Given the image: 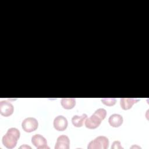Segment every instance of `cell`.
Segmentation results:
<instances>
[{"label": "cell", "mask_w": 149, "mask_h": 149, "mask_svg": "<svg viewBox=\"0 0 149 149\" xmlns=\"http://www.w3.org/2000/svg\"><path fill=\"white\" fill-rule=\"evenodd\" d=\"M107 115V111L104 108H98L94 113L85 120V126L90 129H94L98 127Z\"/></svg>", "instance_id": "6da1fadb"}, {"label": "cell", "mask_w": 149, "mask_h": 149, "mask_svg": "<svg viewBox=\"0 0 149 149\" xmlns=\"http://www.w3.org/2000/svg\"><path fill=\"white\" fill-rule=\"evenodd\" d=\"M20 135V131L17 128H9L6 133L2 137V144L7 148L10 149L14 148L17 144V140L19 139Z\"/></svg>", "instance_id": "7a4b0ae2"}, {"label": "cell", "mask_w": 149, "mask_h": 149, "mask_svg": "<svg viewBox=\"0 0 149 149\" xmlns=\"http://www.w3.org/2000/svg\"><path fill=\"white\" fill-rule=\"evenodd\" d=\"M109 146V140L104 136H99L91 140L87 146L88 149H107Z\"/></svg>", "instance_id": "3957f363"}, {"label": "cell", "mask_w": 149, "mask_h": 149, "mask_svg": "<svg viewBox=\"0 0 149 149\" xmlns=\"http://www.w3.org/2000/svg\"><path fill=\"white\" fill-rule=\"evenodd\" d=\"M38 126L37 120L33 117L25 118L22 123V127L26 132L30 133L36 130Z\"/></svg>", "instance_id": "277c9868"}, {"label": "cell", "mask_w": 149, "mask_h": 149, "mask_svg": "<svg viewBox=\"0 0 149 149\" xmlns=\"http://www.w3.org/2000/svg\"><path fill=\"white\" fill-rule=\"evenodd\" d=\"M13 105L10 101L3 100L0 102V113L2 116L5 117L9 116L13 113Z\"/></svg>", "instance_id": "5b68a950"}, {"label": "cell", "mask_w": 149, "mask_h": 149, "mask_svg": "<svg viewBox=\"0 0 149 149\" xmlns=\"http://www.w3.org/2000/svg\"><path fill=\"white\" fill-rule=\"evenodd\" d=\"M31 143L38 149L49 148L46 139L40 134H36L31 137Z\"/></svg>", "instance_id": "8992f818"}, {"label": "cell", "mask_w": 149, "mask_h": 149, "mask_svg": "<svg viewBox=\"0 0 149 149\" xmlns=\"http://www.w3.org/2000/svg\"><path fill=\"white\" fill-rule=\"evenodd\" d=\"M68 124V122L67 119L62 115H58L56 116L53 122L54 128L58 131L65 130L67 128Z\"/></svg>", "instance_id": "52a82bcc"}, {"label": "cell", "mask_w": 149, "mask_h": 149, "mask_svg": "<svg viewBox=\"0 0 149 149\" xmlns=\"http://www.w3.org/2000/svg\"><path fill=\"white\" fill-rule=\"evenodd\" d=\"M69 144L70 140L68 136L65 134H62L57 138L55 149H69Z\"/></svg>", "instance_id": "ba28073f"}, {"label": "cell", "mask_w": 149, "mask_h": 149, "mask_svg": "<svg viewBox=\"0 0 149 149\" xmlns=\"http://www.w3.org/2000/svg\"><path fill=\"white\" fill-rule=\"evenodd\" d=\"M123 117L122 115L118 113H113L111 115L109 119L108 122L109 125L114 127H118L123 123Z\"/></svg>", "instance_id": "9c48e42d"}, {"label": "cell", "mask_w": 149, "mask_h": 149, "mask_svg": "<svg viewBox=\"0 0 149 149\" xmlns=\"http://www.w3.org/2000/svg\"><path fill=\"white\" fill-rule=\"evenodd\" d=\"M139 100L129 98H122L120 101V105L121 108L124 110H127L130 109L132 106L138 102Z\"/></svg>", "instance_id": "30bf717a"}, {"label": "cell", "mask_w": 149, "mask_h": 149, "mask_svg": "<svg viewBox=\"0 0 149 149\" xmlns=\"http://www.w3.org/2000/svg\"><path fill=\"white\" fill-rule=\"evenodd\" d=\"M87 115L86 113H83L81 115H74L72 118V123L73 125L77 127H81L84 122L87 118Z\"/></svg>", "instance_id": "8fae6325"}, {"label": "cell", "mask_w": 149, "mask_h": 149, "mask_svg": "<svg viewBox=\"0 0 149 149\" xmlns=\"http://www.w3.org/2000/svg\"><path fill=\"white\" fill-rule=\"evenodd\" d=\"M62 107L66 109H71L76 105V100L74 98H63L61 101Z\"/></svg>", "instance_id": "7c38bea8"}, {"label": "cell", "mask_w": 149, "mask_h": 149, "mask_svg": "<svg viewBox=\"0 0 149 149\" xmlns=\"http://www.w3.org/2000/svg\"><path fill=\"white\" fill-rule=\"evenodd\" d=\"M101 102L107 106H113L116 103V99L114 98H105L101 100Z\"/></svg>", "instance_id": "4fadbf2b"}, {"label": "cell", "mask_w": 149, "mask_h": 149, "mask_svg": "<svg viewBox=\"0 0 149 149\" xmlns=\"http://www.w3.org/2000/svg\"><path fill=\"white\" fill-rule=\"evenodd\" d=\"M111 148H123L120 144L119 141H115L112 143V146H111Z\"/></svg>", "instance_id": "5bb4252c"}]
</instances>
